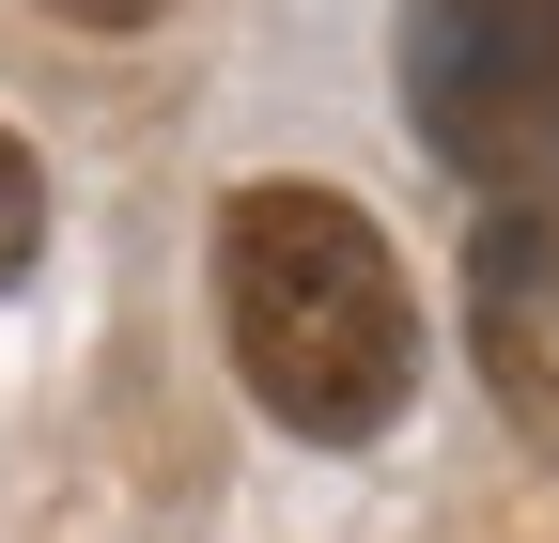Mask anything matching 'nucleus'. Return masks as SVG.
<instances>
[{
	"label": "nucleus",
	"instance_id": "nucleus-3",
	"mask_svg": "<svg viewBox=\"0 0 559 543\" xmlns=\"http://www.w3.org/2000/svg\"><path fill=\"white\" fill-rule=\"evenodd\" d=\"M466 342H481V388L513 403L528 435H559V186L498 202L466 249Z\"/></svg>",
	"mask_w": 559,
	"mask_h": 543
},
{
	"label": "nucleus",
	"instance_id": "nucleus-1",
	"mask_svg": "<svg viewBox=\"0 0 559 543\" xmlns=\"http://www.w3.org/2000/svg\"><path fill=\"white\" fill-rule=\"evenodd\" d=\"M218 342L249 403L311 450H358L419 388V295L404 249L342 186H234L218 202Z\"/></svg>",
	"mask_w": 559,
	"mask_h": 543
},
{
	"label": "nucleus",
	"instance_id": "nucleus-2",
	"mask_svg": "<svg viewBox=\"0 0 559 543\" xmlns=\"http://www.w3.org/2000/svg\"><path fill=\"white\" fill-rule=\"evenodd\" d=\"M404 124L466 186H559V0H404Z\"/></svg>",
	"mask_w": 559,
	"mask_h": 543
},
{
	"label": "nucleus",
	"instance_id": "nucleus-4",
	"mask_svg": "<svg viewBox=\"0 0 559 543\" xmlns=\"http://www.w3.org/2000/svg\"><path fill=\"white\" fill-rule=\"evenodd\" d=\"M32 249H47V156L16 141V124H0V280H16Z\"/></svg>",
	"mask_w": 559,
	"mask_h": 543
},
{
	"label": "nucleus",
	"instance_id": "nucleus-5",
	"mask_svg": "<svg viewBox=\"0 0 559 543\" xmlns=\"http://www.w3.org/2000/svg\"><path fill=\"white\" fill-rule=\"evenodd\" d=\"M47 16H79V32H140V16H171V0H47Z\"/></svg>",
	"mask_w": 559,
	"mask_h": 543
}]
</instances>
